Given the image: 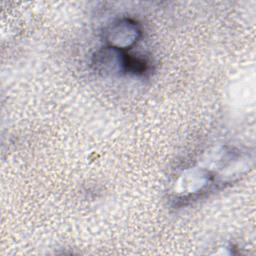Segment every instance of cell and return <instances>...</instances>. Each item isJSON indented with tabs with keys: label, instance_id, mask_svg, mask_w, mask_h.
Wrapping results in <instances>:
<instances>
[{
	"label": "cell",
	"instance_id": "obj_1",
	"mask_svg": "<svg viewBox=\"0 0 256 256\" xmlns=\"http://www.w3.org/2000/svg\"><path fill=\"white\" fill-rule=\"evenodd\" d=\"M141 30L139 25L128 18H122L112 22L104 32L107 46L125 50L133 46L139 39Z\"/></svg>",
	"mask_w": 256,
	"mask_h": 256
},
{
	"label": "cell",
	"instance_id": "obj_2",
	"mask_svg": "<svg viewBox=\"0 0 256 256\" xmlns=\"http://www.w3.org/2000/svg\"><path fill=\"white\" fill-rule=\"evenodd\" d=\"M128 54L124 50L106 46L93 56V65L105 74L127 73Z\"/></svg>",
	"mask_w": 256,
	"mask_h": 256
}]
</instances>
